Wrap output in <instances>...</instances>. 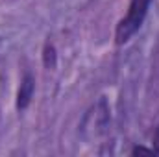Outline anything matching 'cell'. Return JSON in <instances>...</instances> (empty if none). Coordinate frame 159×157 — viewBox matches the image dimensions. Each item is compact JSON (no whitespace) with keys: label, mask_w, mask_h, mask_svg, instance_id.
Masks as SVG:
<instances>
[{"label":"cell","mask_w":159,"mask_h":157,"mask_svg":"<svg viewBox=\"0 0 159 157\" xmlns=\"http://www.w3.org/2000/svg\"><path fill=\"white\" fill-rule=\"evenodd\" d=\"M154 148H156V152H157V155H159V122H157V126H156V133H154Z\"/></svg>","instance_id":"5b68a950"},{"label":"cell","mask_w":159,"mask_h":157,"mask_svg":"<svg viewBox=\"0 0 159 157\" xmlns=\"http://www.w3.org/2000/svg\"><path fill=\"white\" fill-rule=\"evenodd\" d=\"M152 2L154 0H129L126 15L117 22V28H115V44L117 46L128 44L135 37V34L143 28Z\"/></svg>","instance_id":"6da1fadb"},{"label":"cell","mask_w":159,"mask_h":157,"mask_svg":"<svg viewBox=\"0 0 159 157\" xmlns=\"http://www.w3.org/2000/svg\"><path fill=\"white\" fill-rule=\"evenodd\" d=\"M129 154H131V155H157V152H156V148H154V146H152V148L133 146V148L129 150Z\"/></svg>","instance_id":"277c9868"},{"label":"cell","mask_w":159,"mask_h":157,"mask_svg":"<svg viewBox=\"0 0 159 157\" xmlns=\"http://www.w3.org/2000/svg\"><path fill=\"white\" fill-rule=\"evenodd\" d=\"M56 59H57V54H56V46L46 41L44 46H43V63L46 69H54L56 67Z\"/></svg>","instance_id":"3957f363"},{"label":"cell","mask_w":159,"mask_h":157,"mask_svg":"<svg viewBox=\"0 0 159 157\" xmlns=\"http://www.w3.org/2000/svg\"><path fill=\"white\" fill-rule=\"evenodd\" d=\"M34 94H35V76L26 70L20 78L19 83V91H17V98H15V107L17 111H26L34 100Z\"/></svg>","instance_id":"7a4b0ae2"}]
</instances>
